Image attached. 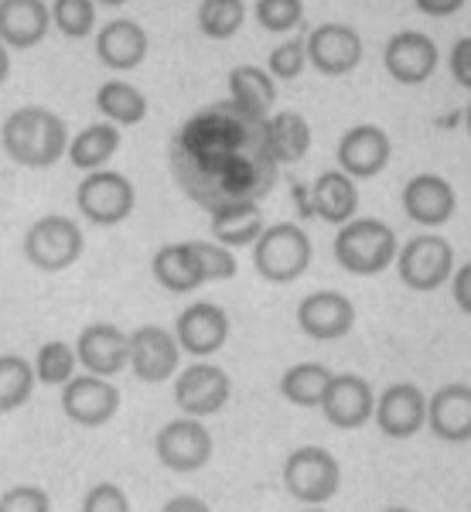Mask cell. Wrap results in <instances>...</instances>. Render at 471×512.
I'll return each mask as SVG.
<instances>
[{
  "instance_id": "obj_43",
  "label": "cell",
  "mask_w": 471,
  "mask_h": 512,
  "mask_svg": "<svg viewBox=\"0 0 471 512\" xmlns=\"http://www.w3.org/2000/svg\"><path fill=\"white\" fill-rule=\"evenodd\" d=\"M451 280H454V284H451L454 304H458L465 315H471V263H465V267H461Z\"/></svg>"
},
{
  "instance_id": "obj_8",
  "label": "cell",
  "mask_w": 471,
  "mask_h": 512,
  "mask_svg": "<svg viewBox=\"0 0 471 512\" xmlns=\"http://www.w3.org/2000/svg\"><path fill=\"white\" fill-rule=\"evenodd\" d=\"M396 267H400V280L410 291L427 294L454 277V250L444 236L420 233L396 253Z\"/></svg>"
},
{
  "instance_id": "obj_17",
  "label": "cell",
  "mask_w": 471,
  "mask_h": 512,
  "mask_svg": "<svg viewBox=\"0 0 471 512\" xmlns=\"http://www.w3.org/2000/svg\"><path fill=\"white\" fill-rule=\"evenodd\" d=\"M62 410L82 427H103L117 417L120 390L99 376H72L62 390Z\"/></svg>"
},
{
  "instance_id": "obj_49",
  "label": "cell",
  "mask_w": 471,
  "mask_h": 512,
  "mask_svg": "<svg viewBox=\"0 0 471 512\" xmlns=\"http://www.w3.org/2000/svg\"><path fill=\"white\" fill-rule=\"evenodd\" d=\"M465 127H468V134H471V103H468V110H465Z\"/></svg>"
},
{
  "instance_id": "obj_2",
  "label": "cell",
  "mask_w": 471,
  "mask_h": 512,
  "mask_svg": "<svg viewBox=\"0 0 471 512\" xmlns=\"http://www.w3.org/2000/svg\"><path fill=\"white\" fill-rule=\"evenodd\" d=\"M69 127L45 106H21L0 127V147L21 168H52L69 151Z\"/></svg>"
},
{
  "instance_id": "obj_26",
  "label": "cell",
  "mask_w": 471,
  "mask_h": 512,
  "mask_svg": "<svg viewBox=\"0 0 471 512\" xmlns=\"http://www.w3.org/2000/svg\"><path fill=\"white\" fill-rule=\"evenodd\" d=\"M154 280L171 294H188L195 287L209 284L205 280V270H202V260L195 256L192 243H171V246H161L154 253Z\"/></svg>"
},
{
  "instance_id": "obj_10",
  "label": "cell",
  "mask_w": 471,
  "mask_h": 512,
  "mask_svg": "<svg viewBox=\"0 0 471 512\" xmlns=\"http://www.w3.org/2000/svg\"><path fill=\"white\" fill-rule=\"evenodd\" d=\"M308 65L321 72V76H349L362 62V38L359 31L342 21H325L311 28L308 35Z\"/></svg>"
},
{
  "instance_id": "obj_14",
  "label": "cell",
  "mask_w": 471,
  "mask_h": 512,
  "mask_svg": "<svg viewBox=\"0 0 471 512\" xmlns=\"http://www.w3.org/2000/svg\"><path fill=\"white\" fill-rule=\"evenodd\" d=\"M76 359L89 376H117L130 366V335H123L110 321H93L76 338Z\"/></svg>"
},
{
  "instance_id": "obj_6",
  "label": "cell",
  "mask_w": 471,
  "mask_h": 512,
  "mask_svg": "<svg viewBox=\"0 0 471 512\" xmlns=\"http://www.w3.org/2000/svg\"><path fill=\"white\" fill-rule=\"evenodd\" d=\"M284 485L297 502L321 506L342 489V465L332 451L318 448V444H304L284 461Z\"/></svg>"
},
{
  "instance_id": "obj_21",
  "label": "cell",
  "mask_w": 471,
  "mask_h": 512,
  "mask_svg": "<svg viewBox=\"0 0 471 512\" xmlns=\"http://www.w3.org/2000/svg\"><path fill=\"white\" fill-rule=\"evenodd\" d=\"M52 11L45 0H0V45L7 52H28L48 38Z\"/></svg>"
},
{
  "instance_id": "obj_18",
  "label": "cell",
  "mask_w": 471,
  "mask_h": 512,
  "mask_svg": "<svg viewBox=\"0 0 471 512\" xmlns=\"http://www.w3.org/2000/svg\"><path fill=\"white\" fill-rule=\"evenodd\" d=\"M454 209H458V195H454L451 181L441 175H413L403 185V212L410 216V222L424 229H437L444 222H451Z\"/></svg>"
},
{
  "instance_id": "obj_48",
  "label": "cell",
  "mask_w": 471,
  "mask_h": 512,
  "mask_svg": "<svg viewBox=\"0 0 471 512\" xmlns=\"http://www.w3.org/2000/svg\"><path fill=\"white\" fill-rule=\"evenodd\" d=\"M103 4V7H123V4H130V0H96V7Z\"/></svg>"
},
{
  "instance_id": "obj_31",
  "label": "cell",
  "mask_w": 471,
  "mask_h": 512,
  "mask_svg": "<svg viewBox=\"0 0 471 512\" xmlns=\"http://www.w3.org/2000/svg\"><path fill=\"white\" fill-rule=\"evenodd\" d=\"M96 110L103 113L106 123L113 127H137L147 117V96L137 86L123 79H110L99 86L96 93Z\"/></svg>"
},
{
  "instance_id": "obj_44",
  "label": "cell",
  "mask_w": 471,
  "mask_h": 512,
  "mask_svg": "<svg viewBox=\"0 0 471 512\" xmlns=\"http://www.w3.org/2000/svg\"><path fill=\"white\" fill-rule=\"evenodd\" d=\"M413 4H417V11L427 14V18H451V14H458L468 0H413Z\"/></svg>"
},
{
  "instance_id": "obj_41",
  "label": "cell",
  "mask_w": 471,
  "mask_h": 512,
  "mask_svg": "<svg viewBox=\"0 0 471 512\" xmlns=\"http://www.w3.org/2000/svg\"><path fill=\"white\" fill-rule=\"evenodd\" d=\"M82 512H130V499L123 495L120 485L99 482L82 499Z\"/></svg>"
},
{
  "instance_id": "obj_33",
  "label": "cell",
  "mask_w": 471,
  "mask_h": 512,
  "mask_svg": "<svg viewBox=\"0 0 471 512\" xmlns=\"http://www.w3.org/2000/svg\"><path fill=\"white\" fill-rule=\"evenodd\" d=\"M198 31L212 41H229L246 21V0H202L198 4Z\"/></svg>"
},
{
  "instance_id": "obj_4",
  "label": "cell",
  "mask_w": 471,
  "mask_h": 512,
  "mask_svg": "<svg viewBox=\"0 0 471 512\" xmlns=\"http://www.w3.org/2000/svg\"><path fill=\"white\" fill-rule=\"evenodd\" d=\"M400 246L396 233L379 219H352L338 226L335 236V260L342 270L355 277H376L396 260Z\"/></svg>"
},
{
  "instance_id": "obj_24",
  "label": "cell",
  "mask_w": 471,
  "mask_h": 512,
  "mask_svg": "<svg viewBox=\"0 0 471 512\" xmlns=\"http://www.w3.org/2000/svg\"><path fill=\"white\" fill-rule=\"evenodd\" d=\"M147 48H151V38L130 18H117L96 31V59L106 69H117V72L137 69L147 59Z\"/></svg>"
},
{
  "instance_id": "obj_46",
  "label": "cell",
  "mask_w": 471,
  "mask_h": 512,
  "mask_svg": "<svg viewBox=\"0 0 471 512\" xmlns=\"http://www.w3.org/2000/svg\"><path fill=\"white\" fill-rule=\"evenodd\" d=\"M291 195H294V205H297V212H301V219H311L314 216V212H311V188L294 185Z\"/></svg>"
},
{
  "instance_id": "obj_20",
  "label": "cell",
  "mask_w": 471,
  "mask_h": 512,
  "mask_svg": "<svg viewBox=\"0 0 471 512\" xmlns=\"http://www.w3.org/2000/svg\"><path fill=\"white\" fill-rule=\"evenodd\" d=\"M178 345L195 359H209L212 352H219L229 338V315L212 301H198L192 308H185L178 315L175 325Z\"/></svg>"
},
{
  "instance_id": "obj_12",
  "label": "cell",
  "mask_w": 471,
  "mask_h": 512,
  "mask_svg": "<svg viewBox=\"0 0 471 512\" xmlns=\"http://www.w3.org/2000/svg\"><path fill=\"white\" fill-rule=\"evenodd\" d=\"M441 52L437 41L424 31H396L383 48V65L400 86H424L437 72Z\"/></svg>"
},
{
  "instance_id": "obj_47",
  "label": "cell",
  "mask_w": 471,
  "mask_h": 512,
  "mask_svg": "<svg viewBox=\"0 0 471 512\" xmlns=\"http://www.w3.org/2000/svg\"><path fill=\"white\" fill-rule=\"evenodd\" d=\"M7 76H11V52L0 45V86L7 82Z\"/></svg>"
},
{
  "instance_id": "obj_30",
  "label": "cell",
  "mask_w": 471,
  "mask_h": 512,
  "mask_svg": "<svg viewBox=\"0 0 471 512\" xmlns=\"http://www.w3.org/2000/svg\"><path fill=\"white\" fill-rule=\"evenodd\" d=\"M267 137H270V151H274L277 164H297L311 151V123L297 110L274 113V117L267 120Z\"/></svg>"
},
{
  "instance_id": "obj_11",
  "label": "cell",
  "mask_w": 471,
  "mask_h": 512,
  "mask_svg": "<svg viewBox=\"0 0 471 512\" xmlns=\"http://www.w3.org/2000/svg\"><path fill=\"white\" fill-rule=\"evenodd\" d=\"M390 158L393 140L376 123H355L338 140V171H345L352 181L383 175Z\"/></svg>"
},
{
  "instance_id": "obj_15",
  "label": "cell",
  "mask_w": 471,
  "mask_h": 512,
  "mask_svg": "<svg viewBox=\"0 0 471 512\" xmlns=\"http://www.w3.org/2000/svg\"><path fill=\"white\" fill-rule=\"evenodd\" d=\"M181 345L178 338L161 325H140L130 335V369L144 383H164L178 373Z\"/></svg>"
},
{
  "instance_id": "obj_9",
  "label": "cell",
  "mask_w": 471,
  "mask_h": 512,
  "mask_svg": "<svg viewBox=\"0 0 471 512\" xmlns=\"http://www.w3.org/2000/svg\"><path fill=\"white\" fill-rule=\"evenodd\" d=\"M154 451H157V461H161L168 472L192 475L212 461V434H209V427L195 417L168 420L154 437Z\"/></svg>"
},
{
  "instance_id": "obj_7",
  "label": "cell",
  "mask_w": 471,
  "mask_h": 512,
  "mask_svg": "<svg viewBox=\"0 0 471 512\" xmlns=\"http://www.w3.org/2000/svg\"><path fill=\"white\" fill-rule=\"evenodd\" d=\"M76 205L82 219H89L93 226H120L134 216L137 188L120 171H89L76 192Z\"/></svg>"
},
{
  "instance_id": "obj_34",
  "label": "cell",
  "mask_w": 471,
  "mask_h": 512,
  "mask_svg": "<svg viewBox=\"0 0 471 512\" xmlns=\"http://www.w3.org/2000/svg\"><path fill=\"white\" fill-rule=\"evenodd\" d=\"M35 393V366L21 355H0V414L24 407Z\"/></svg>"
},
{
  "instance_id": "obj_40",
  "label": "cell",
  "mask_w": 471,
  "mask_h": 512,
  "mask_svg": "<svg viewBox=\"0 0 471 512\" xmlns=\"http://www.w3.org/2000/svg\"><path fill=\"white\" fill-rule=\"evenodd\" d=\"M0 512H52V502L38 485H14L0 495Z\"/></svg>"
},
{
  "instance_id": "obj_22",
  "label": "cell",
  "mask_w": 471,
  "mask_h": 512,
  "mask_svg": "<svg viewBox=\"0 0 471 512\" xmlns=\"http://www.w3.org/2000/svg\"><path fill=\"white\" fill-rule=\"evenodd\" d=\"M376 424L386 437H413L420 427L427 424V400L420 393V386L413 383H393L390 390L376 400Z\"/></svg>"
},
{
  "instance_id": "obj_50",
  "label": "cell",
  "mask_w": 471,
  "mask_h": 512,
  "mask_svg": "<svg viewBox=\"0 0 471 512\" xmlns=\"http://www.w3.org/2000/svg\"><path fill=\"white\" fill-rule=\"evenodd\" d=\"M383 512H413V509H407V506H390V509H383Z\"/></svg>"
},
{
  "instance_id": "obj_25",
  "label": "cell",
  "mask_w": 471,
  "mask_h": 512,
  "mask_svg": "<svg viewBox=\"0 0 471 512\" xmlns=\"http://www.w3.org/2000/svg\"><path fill=\"white\" fill-rule=\"evenodd\" d=\"M359 209V188L345 171H325L311 185V212L318 219L332 222V226H345L355 219Z\"/></svg>"
},
{
  "instance_id": "obj_19",
  "label": "cell",
  "mask_w": 471,
  "mask_h": 512,
  "mask_svg": "<svg viewBox=\"0 0 471 512\" xmlns=\"http://www.w3.org/2000/svg\"><path fill=\"white\" fill-rule=\"evenodd\" d=\"M321 410H325L328 424L342 427V431H359V427L376 414V393L362 376L338 373L332 376V383H328Z\"/></svg>"
},
{
  "instance_id": "obj_45",
  "label": "cell",
  "mask_w": 471,
  "mask_h": 512,
  "mask_svg": "<svg viewBox=\"0 0 471 512\" xmlns=\"http://www.w3.org/2000/svg\"><path fill=\"white\" fill-rule=\"evenodd\" d=\"M161 512H212L198 495H175L171 502H164Z\"/></svg>"
},
{
  "instance_id": "obj_16",
  "label": "cell",
  "mask_w": 471,
  "mask_h": 512,
  "mask_svg": "<svg viewBox=\"0 0 471 512\" xmlns=\"http://www.w3.org/2000/svg\"><path fill=\"white\" fill-rule=\"evenodd\" d=\"M297 325L314 342H335L355 328V304L342 291H314L297 304Z\"/></svg>"
},
{
  "instance_id": "obj_27",
  "label": "cell",
  "mask_w": 471,
  "mask_h": 512,
  "mask_svg": "<svg viewBox=\"0 0 471 512\" xmlns=\"http://www.w3.org/2000/svg\"><path fill=\"white\" fill-rule=\"evenodd\" d=\"M212 222V236H216L219 246L226 250H239V246H253L256 239L263 236L267 222H263V209L260 202H233V205H222V209L209 212Z\"/></svg>"
},
{
  "instance_id": "obj_23",
  "label": "cell",
  "mask_w": 471,
  "mask_h": 512,
  "mask_svg": "<svg viewBox=\"0 0 471 512\" xmlns=\"http://www.w3.org/2000/svg\"><path fill=\"white\" fill-rule=\"evenodd\" d=\"M427 427L448 444L471 441V386L448 383L427 400Z\"/></svg>"
},
{
  "instance_id": "obj_1",
  "label": "cell",
  "mask_w": 471,
  "mask_h": 512,
  "mask_svg": "<svg viewBox=\"0 0 471 512\" xmlns=\"http://www.w3.org/2000/svg\"><path fill=\"white\" fill-rule=\"evenodd\" d=\"M270 120V117H267ZM267 120L233 99L198 110L171 140V175L195 205L216 212L233 202H260L277 185Z\"/></svg>"
},
{
  "instance_id": "obj_36",
  "label": "cell",
  "mask_w": 471,
  "mask_h": 512,
  "mask_svg": "<svg viewBox=\"0 0 471 512\" xmlns=\"http://www.w3.org/2000/svg\"><path fill=\"white\" fill-rule=\"evenodd\" d=\"M76 349L65 342H45L38 349L35 359V379H41L45 386H65L76 373Z\"/></svg>"
},
{
  "instance_id": "obj_13",
  "label": "cell",
  "mask_w": 471,
  "mask_h": 512,
  "mask_svg": "<svg viewBox=\"0 0 471 512\" xmlns=\"http://www.w3.org/2000/svg\"><path fill=\"white\" fill-rule=\"evenodd\" d=\"M233 396V379L226 376V369L212 366V362H195L175 383V400L188 417H212Z\"/></svg>"
},
{
  "instance_id": "obj_39",
  "label": "cell",
  "mask_w": 471,
  "mask_h": 512,
  "mask_svg": "<svg viewBox=\"0 0 471 512\" xmlns=\"http://www.w3.org/2000/svg\"><path fill=\"white\" fill-rule=\"evenodd\" d=\"M192 243L195 256L202 260V270H205V280H233L239 263L233 250H226V246L212 243V239H188Z\"/></svg>"
},
{
  "instance_id": "obj_42",
  "label": "cell",
  "mask_w": 471,
  "mask_h": 512,
  "mask_svg": "<svg viewBox=\"0 0 471 512\" xmlns=\"http://www.w3.org/2000/svg\"><path fill=\"white\" fill-rule=\"evenodd\" d=\"M451 76L458 86H465L471 93V35L468 38H458L451 48Z\"/></svg>"
},
{
  "instance_id": "obj_38",
  "label": "cell",
  "mask_w": 471,
  "mask_h": 512,
  "mask_svg": "<svg viewBox=\"0 0 471 512\" xmlns=\"http://www.w3.org/2000/svg\"><path fill=\"white\" fill-rule=\"evenodd\" d=\"M304 69H308V41H304V35H294V38L280 41L274 52H270V59H267V72L274 79H284V82L297 79Z\"/></svg>"
},
{
  "instance_id": "obj_37",
  "label": "cell",
  "mask_w": 471,
  "mask_h": 512,
  "mask_svg": "<svg viewBox=\"0 0 471 512\" xmlns=\"http://www.w3.org/2000/svg\"><path fill=\"white\" fill-rule=\"evenodd\" d=\"M253 18L270 35H287L304 24V0H256Z\"/></svg>"
},
{
  "instance_id": "obj_32",
  "label": "cell",
  "mask_w": 471,
  "mask_h": 512,
  "mask_svg": "<svg viewBox=\"0 0 471 512\" xmlns=\"http://www.w3.org/2000/svg\"><path fill=\"white\" fill-rule=\"evenodd\" d=\"M328 383H332L328 366H321V362H297L280 379V393L291 403H297V407H321Z\"/></svg>"
},
{
  "instance_id": "obj_35",
  "label": "cell",
  "mask_w": 471,
  "mask_h": 512,
  "mask_svg": "<svg viewBox=\"0 0 471 512\" xmlns=\"http://www.w3.org/2000/svg\"><path fill=\"white\" fill-rule=\"evenodd\" d=\"M52 24L65 38H89L96 31V0H55L48 4Z\"/></svg>"
},
{
  "instance_id": "obj_3",
  "label": "cell",
  "mask_w": 471,
  "mask_h": 512,
  "mask_svg": "<svg viewBox=\"0 0 471 512\" xmlns=\"http://www.w3.org/2000/svg\"><path fill=\"white\" fill-rule=\"evenodd\" d=\"M311 236L297 222H274L253 243V267L267 284H294L311 267Z\"/></svg>"
},
{
  "instance_id": "obj_5",
  "label": "cell",
  "mask_w": 471,
  "mask_h": 512,
  "mask_svg": "<svg viewBox=\"0 0 471 512\" xmlns=\"http://www.w3.org/2000/svg\"><path fill=\"white\" fill-rule=\"evenodd\" d=\"M86 250V239L76 219L69 216H45L31 222V229L24 233V256L31 267L45 270V274H59L69 270Z\"/></svg>"
},
{
  "instance_id": "obj_28",
  "label": "cell",
  "mask_w": 471,
  "mask_h": 512,
  "mask_svg": "<svg viewBox=\"0 0 471 512\" xmlns=\"http://www.w3.org/2000/svg\"><path fill=\"white\" fill-rule=\"evenodd\" d=\"M229 99H233L243 113H250V117L267 120L277 103L274 76H270L267 69H260V65H236V69L229 72Z\"/></svg>"
},
{
  "instance_id": "obj_51",
  "label": "cell",
  "mask_w": 471,
  "mask_h": 512,
  "mask_svg": "<svg viewBox=\"0 0 471 512\" xmlns=\"http://www.w3.org/2000/svg\"><path fill=\"white\" fill-rule=\"evenodd\" d=\"M304 512H328V509H321V506H311V509H304Z\"/></svg>"
},
{
  "instance_id": "obj_29",
  "label": "cell",
  "mask_w": 471,
  "mask_h": 512,
  "mask_svg": "<svg viewBox=\"0 0 471 512\" xmlns=\"http://www.w3.org/2000/svg\"><path fill=\"white\" fill-rule=\"evenodd\" d=\"M120 151V130L113 123H89L82 127L76 137L69 140V161L76 164L79 171H103V164Z\"/></svg>"
}]
</instances>
